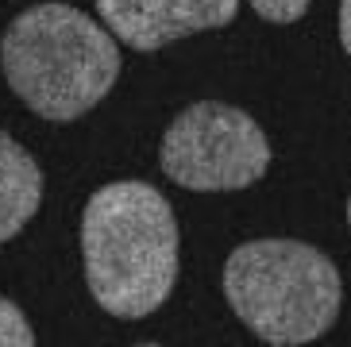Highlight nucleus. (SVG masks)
Wrapping results in <instances>:
<instances>
[{
  "label": "nucleus",
  "instance_id": "nucleus-1",
  "mask_svg": "<svg viewBox=\"0 0 351 347\" xmlns=\"http://www.w3.org/2000/svg\"><path fill=\"white\" fill-rule=\"evenodd\" d=\"M82 259L93 301L120 320L151 317L178 278V220L147 182L101 185L82 216Z\"/></svg>",
  "mask_w": 351,
  "mask_h": 347
},
{
  "label": "nucleus",
  "instance_id": "nucleus-2",
  "mask_svg": "<svg viewBox=\"0 0 351 347\" xmlns=\"http://www.w3.org/2000/svg\"><path fill=\"white\" fill-rule=\"evenodd\" d=\"M0 66L12 93L43 120H77L120 77V47L70 4H35L4 31Z\"/></svg>",
  "mask_w": 351,
  "mask_h": 347
},
{
  "label": "nucleus",
  "instance_id": "nucleus-3",
  "mask_svg": "<svg viewBox=\"0 0 351 347\" xmlns=\"http://www.w3.org/2000/svg\"><path fill=\"white\" fill-rule=\"evenodd\" d=\"M224 297L263 344H313L336 324L340 270L324 251L298 239H255L224 263Z\"/></svg>",
  "mask_w": 351,
  "mask_h": 347
},
{
  "label": "nucleus",
  "instance_id": "nucleus-4",
  "mask_svg": "<svg viewBox=\"0 0 351 347\" xmlns=\"http://www.w3.org/2000/svg\"><path fill=\"white\" fill-rule=\"evenodd\" d=\"M158 163L166 178L197 193L247 189L270 166V143L243 108L220 101L189 104L166 128Z\"/></svg>",
  "mask_w": 351,
  "mask_h": 347
},
{
  "label": "nucleus",
  "instance_id": "nucleus-5",
  "mask_svg": "<svg viewBox=\"0 0 351 347\" xmlns=\"http://www.w3.org/2000/svg\"><path fill=\"white\" fill-rule=\"evenodd\" d=\"M239 0H97L101 20L135 51H158L170 43L213 31L236 20Z\"/></svg>",
  "mask_w": 351,
  "mask_h": 347
},
{
  "label": "nucleus",
  "instance_id": "nucleus-6",
  "mask_svg": "<svg viewBox=\"0 0 351 347\" xmlns=\"http://www.w3.org/2000/svg\"><path fill=\"white\" fill-rule=\"evenodd\" d=\"M43 201V170L8 132H0V243L32 224Z\"/></svg>",
  "mask_w": 351,
  "mask_h": 347
},
{
  "label": "nucleus",
  "instance_id": "nucleus-7",
  "mask_svg": "<svg viewBox=\"0 0 351 347\" xmlns=\"http://www.w3.org/2000/svg\"><path fill=\"white\" fill-rule=\"evenodd\" d=\"M32 344H35V332L27 324V317L8 297H0V347H32Z\"/></svg>",
  "mask_w": 351,
  "mask_h": 347
},
{
  "label": "nucleus",
  "instance_id": "nucleus-8",
  "mask_svg": "<svg viewBox=\"0 0 351 347\" xmlns=\"http://www.w3.org/2000/svg\"><path fill=\"white\" fill-rule=\"evenodd\" d=\"M247 4L270 23H293L309 12V0H247Z\"/></svg>",
  "mask_w": 351,
  "mask_h": 347
},
{
  "label": "nucleus",
  "instance_id": "nucleus-9",
  "mask_svg": "<svg viewBox=\"0 0 351 347\" xmlns=\"http://www.w3.org/2000/svg\"><path fill=\"white\" fill-rule=\"evenodd\" d=\"M340 43L351 54V0H340Z\"/></svg>",
  "mask_w": 351,
  "mask_h": 347
},
{
  "label": "nucleus",
  "instance_id": "nucleus-10",
  "mask_svg": "<svg viewBox=\"0 0 351 347\" xmlns=\"http://www.w3.org/2000/svg\"><path fill=\"white\" fill-rule=\"evenodd\" d=\"M348 224H351V197H348Z\"/></svg>",
  "mask_w": 351,
  "mask_h": 347
}]
</instances>
